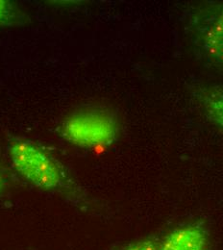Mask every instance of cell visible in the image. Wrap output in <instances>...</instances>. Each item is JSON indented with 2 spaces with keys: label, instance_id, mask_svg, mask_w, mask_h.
Listing matches in <instances>:
<instances>
[{
  "label": "cell",
  "instance_id": "6da1fadb",
  "mask_svg": "<svg viewBox=\"0 0 223 250\" xmlns=\"http://www.w3.org/2000/svg\"><path fill=\"white\" fill-rule=\"evenodd\" d=\"M9 154L16 170L36 187L55 189L63 185L58 165L37 145L28 141L15 142Z\"/></svg>",
  "mask_w": 223,
  "mask_h": 250
},
{
  "label": "cell",
  "instance_id": "7a4b0ae2",
  "mask_svg": "<svg viewBox=\"0 0 223 250\" xmlns=\"http://www.w3.org/2000/svg\"><path fill=\"white\" fill-rule=\"evenodd\" d=\"M64 139L81 147H99L111 145L117 138L115 118L104 111L87 110L67 118L61 128Z\"/></svg>",
  "mask_w": 223,
  "mask_h": 250
},
{
  "label": "cell",
  "instance_id": "3957f363",
  "mask_svg": "<svg viewBox=\"0 0 223 250\" xmlns=\"http://www.w3.org/2000/svg\"><path fill=\"white\" fill-rule=\"evenodd\" d=\"M196 29L207 57L223 64V4L208 8L197 21Z\"/></svg>",
  "mask_w": 223,
  "mask_h": 250
},
{
  "label": "cell",
  "instance_id": "277c9868",
  "mask_svg": "<svg viewBox=\"0 0 223 250\" xmlns=\"http://www.w3.org/2000/svg\"><path fill=\"white\" fill-rule=\"evenodd\" d=\"M158 250H208L205 229L198 224H189L170 232Z\"/></svg>",
  "mask_w": 223,
  "mask_h": 250
},
{
  "label": "cell",
  "instance_id": "5b68a950",
  "mask_svg": "<svg viewBox=\"0 0 223 250\" xmlns=\"http://www.w3.org/2000/svg\"><path fill=\"white\" fill-rule=\"evenodd\" d=\"M209 117L223 129V92L210 94L205 99Z\"/></svg>",
  "mask_w": 223,
  "mask_h": 250
},
{
  "label": "cell",
  "instance_id": "8992f818",
  "mask_svg": "<svg viewBox=\"0 0 223 250\" xmlns=\"http://www.w3.org/2000/svg\"><path fill=\"white\" fill-rule=\"evenodd\" d=\"M158 249L159 247L152 241L143 240L128 246L123 250H158Z\"/></svg>",
  "mask_w": 223,
  "mask_h": 250
},
{
  "label": "cell",
  "instance_id": "52a82bcc",
  "mask_svg": "<svg viewBox=\"0 0 223 250\" xmlns=\"http://www.w3.org/2000/svg\"><path fill=\"white\" fill-rule=\"evenodd\" d=\"M11 12V6L7 1L0 0V25L8 19Z\"/></svg>",
  "mask_w": 223,
  "mask_h": 250
},
{
  "label": "cell",
  "instance_id": "ba28073f",
  "mask_svg": "<svg viewBox=\"0 0 223 250\" xmlns=\"http://www.w3.org/2000/svg\"><path fill=\"white\" fill-rule=\"evenodd\" d=\"M5 188H6V179L3 172L0 169V197L2 196Z\"/></svg>",
  "mask_w": 223,
  "mask_h": 250
}]
</instances>
